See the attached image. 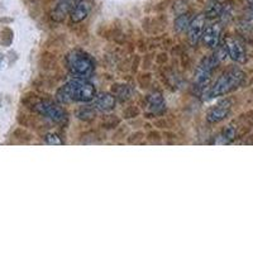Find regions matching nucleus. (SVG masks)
I'll return each instance as SVG.
<instances>
[{"label": "nucleus", "mask_w": 253, "mask_h": 253, "mask_svg": "<svg viewBox=\"0 0 253 253\" xmlns=\"http://www.w3.org/2000/svg\"><path fill=\"white\" fill-rule=\"evenodd\" d=\"M96 98V89L86 79H72L63 84L56 92V100L60 104L89 103Z\"/></svg>", "instance_id": "1"}, {"label": "nucleus", "mask_w": 253, "mask_h": 253, "mask_svg": "<svg viewBox=\"0 0 253 253\" xmlns=\"http://www.w3.org/2000/svg\"><path fill=\"white\" fill-rule=\"evenodd\" d=\"M245 80V74L239 69H230L215 81L211 89L208 91V98H216L229 94L230 91L238 89Z\"/></svg>", "instance_id": "2"}, {"label": "nucleus", "mask_w": 253, "mask_h": 253, "mask_svg": "<svg viewBox=\"0 0 253 253\" xmlns=\"http://www.w3.org/2000/svg\"><path fill=\"white\" fill-rule=\"evenodd\" d=\"M66 66L72 75L80 79H89L94 74V61L83 51H72L66 56Z\"/></svg>", "instance_id": "3"}, {"label": "nucleus", "mask_w": 253, "mask_h": 253, "mask_svg": "<svg viewBox=\"0 0 253 253\" xmlns=\"http://www.w3.org/2000/svg\"><path fill=\"white\" fill-rule=\"evenodd\" d=\"M35 110L40 113L41 115L48 118L49 121L56 122V123H62L63 121H66V112L61 108V105L52 103V101H40L35 105Z\"/></svg>", "instance_id": "4"}, {"label": "nucleus", "mask_w": 253, "mask_h": 253, "mask_svg": "<svg viewBox=\"0 0 253 253\" xmlns=\"http://www.w3.org/2000/svg\"><path fill=\"white\" fill-rule=\"evenodd\" d=\"M221 58L219 57V55H213L210 57H207L203 60V62L199 65V67L196 69L195 72V83L199 86H203V85H207L208 81H209L210 75L213 70L215 69V66L220 62Z\"/></svg>", "instance_id": "5"}, {"label": "nucleus", "mask_w": 253, "mask_h": 253, "mask_svg": "<svg viewBox=\"0 0 253 253\" xmlns=\"http://www.w3.org/2000/svg\"><path fill=\"white\" fill-rule=\"evenodd\" d=\"M224 48L227 51V55L229 56L234 62L245 63L247 61V52H246L245 46L238 38L228 37L225 40Z\"/></svg>", "instance_id": "6"}, {"label": "nucleus", "mask_w": 253, "mask_h": 253, "mask_svg": "<svg viewBox=\"0 0 253 253\" xmlns=\"http://www.w3.org/2000/svg\"><path fill=\"white\" fill-rule=\"evenodd\" d=\"M205 20H207V14H199L191 19L187 27V40L193 46H196L199 41L202 40L205 29Z\"/></svg>", "instance_id": "7"}, {"label": "nucleus", "mask_w": 253, "mask_h": 253, "mask_svg": "<svg viewBox=\"0 0 253 253\" xmlns=\"http://www.w3.org/2000/svg\"><path fill=\"white\" fill-rule=\"evenodd\" d=\"M230 108H232V103L228 99H223L219 103H216L214 107L210 108L207 113V121L209 123H219L223 119L227 118V115L229 114Z\"/></svg>", "instance_id": "8"}, {"label": "nucleus", "mask_w": 253, "mask_h": 253, "mask_svg": "<svg viewBox=\"0 0 253 253\" xmlns=\"http://www.w3.org/2000/svg\"><path fill=\"white\" fill-rule=\"evenodd\" d=\"M80 1L81 0H57L55 9L51 13V18L55 22H63Z\"/></svg>", "instance_id": "9"}, {"label": "nucleus", "mask_w": 253, "mask_h": 253, "mask_svg": "<svg viewBox=\"0 0 253 253\" xmlns=\"http://www.w3.org/2000/svg\"><path fill=\"white\" fill-rule=\"evenodd\" d=\"M221 36V26L220 24H210V26L205 27L204 33H203L202 41L203 43L209 48H216L220 42Z\"/></svg>", "instance_id": "10"}, {"label": "nucleus", "mask_w": 253, "mask_h": 253, "mask_svg": "<svg viewBox=\"0 0 253 253\" xmlns=\"http://www.w3.org/2000/svg\"><path fill=\"white\" fill-rule=\"evenodd\" d=\"M90 10H91V3L87 0H81L80 3L72 9L70 17H71V20L74 23H80L89 15Z\"/></svg>", "instance_id": "11"}, {"label": "nucleus", "mask_w": 253, "mask_h": 253, "mask_svg": "<svg viewBox=\"0 0 253 253\" xmlns=\"http://www.w3.org/2000/svg\"><path fill=\"white\" fill-rule=\"evenodd\" d=\"M94 107L101 112H110L115 107V98L112 94H101L94 99Z\"/></svg>", "instance_id": "12"}, {"label": "nucleus", "mask_w": 253, "mask_h": 253, "mask_svg": "<svg viewBox=\"0 0 253 253\" xmlns=\"http://www.w3.org/2000/svg\"><path fill=\"white\" fill-rule=\"evenodd\" d=\"M237 138V126L234 124H229L221 130L218 135V139L215 141L216 144H229Z\"/></svg>", "instance_id": "13"}, {"label": "nucleus", "mask_w": 253, "mask_h": 253, "mask_svg": "<svg viewBox=\"0 0 253 253\" xmlns=\"http://www.w3.org/2000/svg\"><path fill=\"white\" fill-rule=\"evenodd\" d=\"M148 109L157 114L165 109V100L160 94H153L148 98Z\"/></svg>", "instance_id": "14"}, {"label": "nucleus", "mask_w": 253, "mask_h": 253, "mask_svg": "<svg viewBox=\"0 0 253 253\" xmlns=\"http://www.w3.org/2000/svg\"><path fill=\"white\" fill-rule=\"evenodd\" d=\"M190 18L187 14H184V15H180L178 18H176L175 20V28L177 32H184L185 29H187V27H189L190 24Z\"/></svg>", "instance_id": "15"}, {"label": "nucleus", "mask_w": 253, "mask_h": 253, "mask_svg": "<svg viewBox=\"0 0 253 253\" xmlns=\"http://www.w3.org/2000/svg\"><path fill=\"white\" fill-rule=\"evenodd\" d=\"M44 139H46V143L53 144V146H61V144H63L62 139L57 134H55V133H48Z\"/></svg>", "instance_id": "16"}, {"label": "nucleus", "mask_w": 253, "mask_h": 253, "mask_svg": "<svg viewBox=\"0 0 253 253\" xmlns=\"http://www.w3.org/2000/svg\"><path fill=\"white\" fill-rule=\"evenodd\" d=\"M247 1H248V3L252 4V5H253V0H247Z\"/></svg>", "instance_id": "17"}, {"label": "nucleus", "mask_w": 253, "mask_h": 253, "mask_svg": "<svg viewBox=\"0 0 253 253\" xmlns=\"http://www.w3.org/2000/svg\"><path fill=\"white\" fill-rule=\"evenodd\" d=\"M214 1H220V0H214Z\"/></svg>", "instance_id": "18"}]
</instances>
